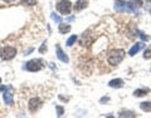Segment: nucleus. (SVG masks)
Here are the masks:
<instances>
[{
	"label": "nucleus",
	"instance_id": "obj_1",
	"mask_svg": "<svg viewBox=\"0 0 151 118\" xmlns=\"http://www.w3.org/2000/svg\"><path fill=\"white\" fill-rule=\"evenodd\" d=\"M125 56V50L122 49H116V50H112L110 54H108V63L111 65H117L122 62V59H124Z\"/></svg>",
	"mask_w": 151,
	"mask_h": 118
},
{
	"label": "nucleus",
	"instance_id": "obj_2",
	"mask_svg": "<svg viewBox=\"0 0 151 118\" xmlns=\"http://www.w3.org/2000/svg\"><path fill=\"white\" fill-rule=\"evenodd\" d=\"M115 10L119 13H126V11H136V8L131 5V3H126L124 0H116L115 1Z\"/></svg>",
	"mask_w": 151,
	"mask_h": 118
},
{
	"label": "nucleus",
	"instance_id": "obj_3",
	"mask_svg": "<svg viewBox=\"0 0 151 118\" xmlns=\"http://www.w3.org/2000/svg\"><path fill=\"white\" fill-rule=\"evenodd\" d=\"M70 9H72V4L69 0H59L57 4V10L63 15H68L70 13Z\"/></svg>",
	"mask_w": 151,
	"mask_h": 118
},
{
	"label": "nucleus",
	"instance_id": "obj_4",
	"mask_svg": "<svg viewBox=\"0 0 151 118\" xmlns=\"http://www.w3.org/2000/svg\"><path fill=\"white\" fill-rule=\"evenodd\" d=\"M42 62L39 59H33V60H29V62H27L25 65H24V69L29 70V72H38V70L42 69Z\"/></svg>",
	"mask_w": 151,
	"mask_h": 118
},
{
	"label": "nucleus",
	"instance_id": "obj_5",
	"mask_svg": "<svg viewBox=\"0 0 151 118\" xmlns=\"http://www.w3.org/2000/svg\"><path fill=\"white\" fill-rule=\"evenodd\" d=\"M0 54H1V58L4 60H10L17 55V49L13 48V46H5V48L1 49Z\"/></svg>",
	"mask_w": 151,
	"mask_h": 118
},
{
	"label": "nucleus",
	"instance_id": "obj_6",
	"mask_svg": "<svg viewBox=\"0 0 151 118\" xmlns=\"http://www.w3.org/2000/svg\"><path fill=\"white\" fill-rule=\"evenodd\" d=\"M13 93H14V88L12 86H9L5 88V92H4V102H5V104L8 106H12L13 104Z\"/></svg>",
	"mask_w": 151,
	"mask_h": 118
},
{
	"label": "nucleus",
	"instance_id": "obj_7",
	"mask_svg": "<svg viewBox=\"0 0 151 118\" xmlns=\"http://www.w3.org/2000/svg\"><path fill=\"white\" fill-rule=\"evenodd\" d=\"M55 50H57V56H58L59 60H62L63 63H68V62H69V58L67 56V54H64V51H63L62 48L59 46V44L55 45Z\"/></svg>",
	"mask_w": 151,
	"mask_h": 118
},
{
	"label": "nucleus",
	"instance_id": "obj_8",
	"mask_svg": "<svg viewBox=\"0 0 151 118\" xmlns=\"http://www.w3.org/2000/svg\"><path fill=\"white\" fill-rule=\"evenodd\" d=\"M40 99L39 98H32V99L29 101V111L30 112H35L38 111V108L40 107Z\"/></svg>",
	"mask_w": 151,
	"mask_h": 118
},
{
	"label": "nucleus",
	"instance_id": "obj_9",
	"mask_svg": "<svg viewBox=\"0 0 151 118\" xmlns=\"http://www.w3.org/2000/svg\"><path fill=\"white\" fill-rule=\"evenodd\" d=\"M108 86L111 88H122L124 87V81H122V79H112V81L108 83Z\"/></svg>",
	"mask_w": 151,
	"mask_h": 118
},
{
	"label": "nucleus",
	"instance_id": "obj_10",
	"mask_svg": "<svg viewBox=\"0 0 151 118\" xmlns=\"http://www.w3.org/2000/svg\"><path fill=\"white\" fill-rule=\"evenodd\" d=\"M87 0H78L77 3L74 4V10H77V11H79V10H82V9H84L87 6Z\"/></svg>",
	"mask_w": 151,
	"mask_h": 118
},
{
	"label": "nucleus",
	"instance_id": "obj_11",
	"mask_svg": "<svg viewBox=\"0 0 151 118\" xmlns=\"http://www.w3.org/2000/svg\"><path fill=\"white\" fill-rule=\"evenodd\" d=\"M59 33L60 34H67V33H69L70 30V26L68 24H62V23H59Z\"/></svg>",
	"mask_w": 151,
	"mask_h": 118
},
{
	"label": "nucleus",
	"instance_id": "obj_12",
	"mask_svg": "<svg viewBox=\"0 0 151 118\" xmlns=\"http://www.w3.org/2000/svg\"><path fill=\"white\" fill-rule=\"evenodd\" d=\"M141 46H142V44H141V43H136L134 46H132V48L130 49V51H129V54L131 55V56H134L136 53H137V51L141 49Z\"/></svg>",
	"mask_w": 151,
	"mask_h": 118
},
{
	"label": "nucleus",
	"instance_id": "obj_13",
	"mask_svg": "<svg viewBox=\"0 0 151 118\" xmlns=\"http://www.w3.org/2000/svg\"><path fill=\"white\" fill-rule=\"evenodd\" d=\"M140 108L144 112H151V102H142L140 104Z\"/></svg>",
	"mask_w": 151,
	"mask_h": 118
},
{
	"label": "nucleus",
	"instance_id": "obj_14",
	"mask_svg": "<svg viewBox=\"0 0 151 118\" xmlns=\"http://www.w3.org/2000/svg\"><path fill=\"white\" fill-rule=\"evenodd\" d=\"M146 93H149V89H136V91L134 92V94L136 97H142Z\"/></svg>",
	"mask_w": 151,
	"mask_h": 118
},
{
	"label": "nucleus",
	"instance_id": "obj_15",
	"mask_svg": "<svg viewBox=\"0 0 151 118\" xmlns=\"http://www.w3.org/2000/svg\"><path fill=\"white\" fill-rule=\"evenodd\" d=\"M131 5L132 6H134V8H136V9H139V8H141V6H142V0H131Z\"/></svg>",
	"mask_w": 151,
	"mask_h": 118
},
{
	"label": "nucleus",
	"instance_id": "obj_16",
	"mask_svg": "<svg viewBox=\"0 0 151 118\" xmlns=\"http://www.w3.org/2000/svg\"><path fill=\"white\" fill-rule=\"evenodd\" d=\"M120 117H136V114H135L134 112H130V111H127V112L122 111L120 113Z\"/></svg>",
	"mask_w": 151,
	"mask_h": 118
},
{
	"label": "nucleus",
	"instance_id": "obj_17",
	"mask_svg": "<svg viewBox=\"0 0 151 118\" xmlns=\"http://www.w3.org/2000/svg\"><path fill=\"white\" fill-rule=\"evenodd\" d=\"M144 58L145 59H151V46H149V48L144 51Z\"/></svg>",
	"mask_w": 151,
	"mask_h": 118
},
{
	"label": "nucleus",
	"instance_id": "obj_18",
	"mask_svg": "<svg viewBox=\"0 0 151 118\" xmlns=\"http://www.w3.org/2000/svg\"><path fill=\"white\" fill-rule=\"evenodd\" d=\"M50 18L53 19L54 21H57V23H62V18H60V16H58V15H57L55 13H52V14H50Z\"/></svg>",
	"mask_w": 151,
	"mask_h": 118
},
{
	"label": "nucleus",
	"instance_id": "obj_19",
	"mask_svg": "<svg viewBox=\"0 0 151 118\" xmlns=\"http://www.w3.org/2000/svg\"><path fill=\"white\" fill-rule=\"evenodd\" d=\"M76 40H77V36H76V35H72V36H70L69 39L67 40V45H68V46H72V45L74 44V41H76Z\"/></svg>",
	"mask_w": 151,
	"mask_h": 118
},
{
	"label": "nucleus",
	"instance_id": "obj_20",
	"mask_svg": "<svg viewBox=\"0 0 151 118\" xmlns=\"http://www.w3.org/2000/svg\"><path fill=\"white\" fill-rule=\"evenodd\" d=\"M22 3L32 6V5H35V4H37V0H22Z\"/></svg>",
	"mask_w": 151,
	"mask_h": 118
},
{
	"label": "nucleus",
	"instance_id": "obj_21",
	"mask_svg": "<svg viewBox=\"0 0 151 118\" xmlns=\"http://www.w3.org/2000/svg\"><path fill=\"white\" fill-rule=\"evenodd\" d=\"M55 109H57V112H58V117H62V114H63V108L60 107V106H57Z\"/></svg>",
	"mask_w": 151,
	"mask_h": 118
},
{
	"label": "nucleus",
	"instance_id": "obj_22",
	"mask_svg": "<svg viewBox=\"0 0 151 118\" xmlns=\"http://www.w3.org/2000/svg\"><path fill=\"white\" fill-rule=\"evenodd\" d=\"M139 35H140V38H141L142 40H149V36H147V35H145L142 31H139Z\"/></svg>",
	"mask_w": 151,
	"mask_h": 118
},
{
	"label": "nucleus",
	"instance_id": "obj_23",
	"mask_svg": "<svg viewBox=\"0 0 151 118\" xmlns=\"http://www.w3.org/2000/svg\"><path fill=\"white\" fill-rule=\"evenodd\" d=\"M47 43H43V44H42V46H40V48H39V51H40V53H44V51L47 50V45H45Z\"/></svg>",
	"mask_w": 151,
	"mask_h": 118
},
{
	"label": "nucleus",
	"instance_id": "obj_24",
	"mask_svg": "<svg viewBox=\"0 0 151 118\" xmlns=\"http://www.w3.org/2000/svg\"><path fill=\"white\" fill-rule=\"evenodd\" d=\"M3 1H5V3H12V1H14V0H3Z\"/></svg>",
	"mask_w": 151,
	"mask_h": 118
},
{
	"label": "nucleus",
	"instance_id": "obj_25",
	"mask_svg": "<svg viewBox=\"0 0 151 118\" xmlns=\"http://www.w3.org/2000/svg\"><path fill=\"white\" fill-rule=\"evenodd\" d=\"M0 83H1V79H0Z\"/></svg>",
	"mask_w": 151,
	"mask_h": 118
},
{
	"label": "nucleus",
	"instance_id": "obj_26",
	"mask_svg": "<svg viewBox=\"0 0 151 118\" xmlns=\"http://www.w3.org/2000/svg\"><path fill=\"white\" fill-rule=\"evenodd\" d=\"M150 70H151V69H150Z\"/></svg>",
	"mask_w": 151,
	"mask_h": 118
}]
</instances>
